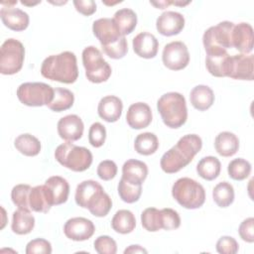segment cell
I'll return each instance as SVG.
<instances>
[{
  "label": "cell",
  "mask_w": 254,
  "mask_h": 254,
  "mask_svg": "<svg viewBox=\"0 0 254 254\" xmlns=\"http://www.w3.org/2000/svg\"><path fill=\"white\" fill-rule=\"evenodd\" d=\"M202 147L201 138L196 134L183 136L178 143L161 158L160 166L167 174H174L188 166Z\"/></svg>",
  "instance_id": "obj_1"
},
{
  "label": "cell",
  "mask_w": 254,
  "mask_h": 254,
  "mask_svg": "<svg viewBox=\"0 0 254 254\" xmlns=\"http://www.w3.org/2000/svg\"><path fill=\"white\" fill-rule=\"evenodd\" d=\"M74 198L77 205L87 208L97 217L107 215L112 207L110 196L104 191L102 186L93 180H86L77 185Z\"/></svg>",
  "instance_id": "obj_2"
},
{
  "label": "cell",
  "mask_w": 254,
  "mask_h": 254,
  "mask_svg": "<svg viewBox=\"0 0 254 254\" xmlns=\"http://www.w3.org/2000/svg\"><path fill=\"white\" fill-rule=\"evenodd\" d=\"M44 77L62 83H73L78 76L76 57L71 52H63L46 58L41 66Z\"/></svg>",
  "instance_id": "obj_3"
},
{
  "label": "cell",
  "mask_w": 254,
  "mask_h": 254,
  "mask_svg": "<svg viewBox=\"0 0 254 254\" xmlns=\"http://www.w3.org/2000/svg\"><path fill=\"white\" fill-rule=\"evenodd\" d=\"M157 108L167 127L180 128L188 119L186 98L179 92L163 94L157 101Z\"/></svg>",
  "instance_id": "obj_4"
},
{
  "label": "cell",
  "mask_w": 254,
  "mask_h": 254,
  "mask_svg": "<svg viewBox=\"0 0 254 254\" xmlns=\"http://www.w3.org/2000/svg\"><path fill=\"white\" fill-rule=\"evenodd\" d=\"M55 158L62 166L73 172H83L92 163V154L87 148L76 146L68 141L57 147Z\"/></svg>",
  "instance_id": "obj_5"
},
{
  "label": "cell",
  "mask_w": 254,
  "mask_h": 254,
  "mask_svg": "<svg viewBox=\"0 0 254 254\" xmlns=\"http://www.w3.org/2000/svg\"><path fill=\"white\" fill-rule=\"evenodd\" d=\"M172 194L179 204L188 209L198 208L205 200L203 187L190 178L177 180L173 185Z\"/></svg>",
  "instance_id": "obj_6"
},
{
  "label": "cell",
  "mask_w": 254,
  "mask_h": 254,
  "mask_svg": "<svg viewBox=\"0 0 254 254\" xmlns=\"http://www.w3.org/2000/svg\"><path fill=\"white\" fill-rule=\"evenodd\" d=\"M233 28L234 24L229 21H223L208 28L202 37L206 55L226 52L227 49L232 48Z\"/></svg>",
  "instance_id": "obj_7"
},
{
  "label": "cell",
  "mask_w": 254,
  "mask_h": 254,
  "mask_svg": "<svg viewBox=\"0 0 254 254\" xmlns=\"http://www.w3.org/2000/svg\"><path fill=\"white\" fill-rule=\"evenodd\" d=\"M82 64L85 76L90 82L100 83L106 81L111 75V66L103 59L101 52L93 46H88L82 51Z\"/></svg>",
  "instance_id": "obj_8"
},
{
  "label": "cell",
  "mask_w": 254,
  "mask_h": 254,
  "mask_svg": "<svg viewBox=\"0 0 254 254\" xmlns=\"http://www.w3.org/2000/svg\"><path fill=\"white\" fill-rule=\"evenodd\" d=\"M55 89L44 82H25L17 88L18 99L27 106L49 105L54 99Z\"/></svg>",
  "instance_id": "obj_9"
},
{
  "label": "cell",
  "mask_w": 254,
  "mask_h": 254,
  "mask_svg": "<svg viewBox=\"0 0 254 254\" xmlns=\"http://www.w3.org/2000/svg\"><path fill=\"white\" fill-rule=\"evenodd\" d=\"M25 48L15 39H7L0 49V72L2 74H15L23 66Z\"/></svg>",
  "instance_id": "obj_10"
},
{
  "label": "cell",
  "mask_w": 254,
  "mask_h": 254,
  "mask_svg": "<svg viewBox=\"0 0 254 254\" xmlns=\"http://www.w3.org/2000/svg\"><path fill=\"white\" fill-rule=\"evenodd\" d=\"M162 60L165 66L172 70H181L190 63L189 50L185 43L174 41L164 47Z\"/></svg>",
  "instance_id": "obj_11"
},
{
  "label": "cell",
  "mask_w": 254,
  "mask_h": 254,
  "mask_svg": "<svg viewBox=\"0 0 254 254\" xmlns=\"http://www.w3.org/2000/svg\"><path fill=\"white\" fill-rule=\"evenodd\" d=\"M95 231L93 222L84 217L69 218L64 226V235L73 241H84L89 239Z\"/></svg>",
  "instance_id": "obj_12"
},
{
  "label": "cell",
  "mask_w": 254,
  "mask_h": 254,
  "mask_svg": "<svg viewBox=\"0 0 254 254\" xmlns=\"http://www.w3.org/2000/svg\"><path fill=\"white\" fill-rule=\"evenodd\" d=\"M92 32L100 42L101 47L110 46L124 37L120 34L113 19L110 18H100L95 20L92 25Z\"/></svg>",
  "instance_id": "obj_13"
},
{
  "label": "cell",
  "mask_w": 254,
  "mask_h": 254,
  "mask_svg": "<svg viewBox=\"0 0 254 254\" xmlns=\"http://www.w3.org/2000/svg\"><path fill=\"white\" fill-rule=\"evenodd\" d=\"M254 56L239 54L230 57L228 77L233 79L252 80L253 79Z\"/></svg>",
  "instance_id": "obj_14"
},
{
  "label": "cell",
  "mask_w": 254,
  "mask_h": 254,
  "mask_svg": "<svg viewBox=\"0 0 254 254\" xmlns=\"http://www.w3.org/2000/svg\"><path fill=\"white\" fill-rule=\"evenodd\" d=\"M185 27V17L175 11L162 13L156 21V28L163 36H175L182 32Z\"/></svg>",
  "instance_id": "obj_15"
},
{
  "label": "cell",
  "mask_w": 254,
  "mask_h": 254,
  "mask_svg": "<svg viewBox=\"0 0 254 254\" xmlns=\"http://www.w3.org/2000/svg\"><path fill=\"white\" fill-rule=\"evenodd\" d=\"M57 127L60 137L68 142L80 139L84 130L81 118L75 114H69L61 118Z\"/></svg>",
  "instance_id": "obj_16"
},
{
  "label": "cell",
  "mask_w": 254,
  "mask_h": 254,
  "mask_svg": "<svg viewBox=\"0 0 254 254\" xmlns=\"http://www.w3.org/2000/svg\"><path fill=\"white\" fill-rule=\"evenodd\" d=\"M127 124L133 129H143L152 122V110L145 102H136L129 106L126 114Z\"/></svg>",
  "instance_id": "obj_17"
},
{
  "label": "cell",
  "mask_w": 254,
  "mask_h": 254,
  "mask_svg": "<svg viewBox=\"0 0 254 254\" xmlns=\"http://www.w3.org/2000/svg\"><path fill=\"white\" fill-rule=\"evenodd\" d=\"M45 188L52 205L63 204L67 200L69 193V185L67 181L63 177H50L45 182Z\"/></svg>",
  "instance_id": "obj_18"
},
{
  "label": "cell",
  "mask_w": 254,
  "mask_h": 254,
  "mask_svg": "<svg viewBox=\"0 0 254 254\" xmlns=\"http://www.w3.org/2000/svg\"><path fill=\"white\" fill-rule=\"evenodd\" d=\"M0 17L3 24L13 31H24L29 26V15L23 10L13 6H2Z\"/></svg>",
  "instance_id": "obj_19"
},
{
  "label": "cell",
  "mask_w": 254,
  "mask_h": 254,
  "mask_svg": "<svg viewBox=\"0 0 254 254\" xmlns=\"http://www.w3.org/2000/svg\"><path fill=\"white\" fill-rule=\"evenodd\" d=\"M253 28L248 23H239L234 25L232 31V47L241 54H249L253 50Z\"/></svg>",
  "instance_id": "obj_20"
},
{
  "label": "cell",
  "mask_w": 254,
  "mask_h": 254,
  "mask_svg": "<svg viewBox=\"0 0 254 254\" xmlns=\"http://www.w3.org/2000/svg\"><path fill=\"white\" fill-rule=\"evenodd\" d=\"M133 50L137 56L143 59H153L157 56L159 42L157 38L148 32L139 33L132 42Z\"/></svg>",
  "instance_id": "obj_21"
},
{
  "label": "cell",
  "mask_w": 254,
  "mask_h": 254,
  "mask_svg": "<svg viewBox=\"0 0 254 254\" xmlns=\"http://www.w3.org/2000/svg\"><path fill=\"white\" fill-rule=\"evenodd\" d=\"M123 103L121 99L115 95H107L100 99L97 112L100 118L106 122H116L122 114Z\"/></svg>",
  "instance_id": "obj_22"
},
{
  "label": "cell",
  "mask_w": 254,
  "mask_h": 254,
  "mask_svg": "<svg viewBox=\"0 0 254 254\" xmlns=\"http://www.w3.org/2000/svg\"><path fill=\"white\" fill-rule=\"evenodd\" d=\"M148 175L147 165L139 160L130 159L122 167V179L133 185H142Z\"/></svg>",
  "instance_id": "obj_23"
},
{
  "label": "cell",
  "mask_w": 254,
  "mask_h": 254,
  "mask_svg": "<svg viewBox=\"0 0 254 254\" xmlns=\"http://www.w3.org/2000/svg\"><path fill=\"white\" fill-rule=\"evenodd\" d=\"M230 57L227 52L206 55L205 66L208 72L216 77L228 76Z\"/></svg>",
  "instance_id": "obj_24"
},
{
  "label": "cell",
  "mask_w": 254,
  "mask_h": 254,
  "mask_svg": "<svg viewBox=\"0 0 254 254\" xmlns=\"http://www.w3.org/2000/svg\"><path fill=\"white\" fill-rule=\"evenodd\" d=\"M190 100L195 109L204 111L213 104L214 93L209 86L199 84L191 89L190 93Z\"/></svg>",
  "instance_id": "obj_25"
},
{
  "label": "cell",
  "mask_w": 254,
  "mask_h": 254,
  "mask_svg": "<svg viewBox=\"0 0 254 254\" xmlns=\"http://www.w3.org/2000/svg\"><path fill=\"white\" fill-rule=\"evenodd\" d=\"M214 148L222 157H230L236 154L239 149V139L231 132H220L214 140Z\"/></svg>",
  "instance_id": "obj_26"
},
{
  "label": "cell",
  "mask_w": 254,
  "mask_h": 254,
  "mask_svg": "<svg viewBox=\"0 0 254 254\" xmlns=\"http://www.w3.org/2000/svg\"><path fill=\"white\" fill-rule=\"evenodd\" d=\"M35 226V217L30 210L18 208L13 212L12 231L19 235L30 233Z\"/></svg>",
  "instance_id": "obj_27"
},
{
  "label": "cell",
  "mask_w": 254,
  "mask_h": 254,
  "mask_svg": "<svg viewBox=\"0 0 254 254\" xmlns=\"http://www.w3.org/2000/svg\"><path fill=\"white\" fill-rule=\"evenodd\" d=\"M112 19L120 34L124 37L131 34L137 25V15L132 9L129 8L119 9L115 12Z\"/></svg>",
  "instance_id": "obj_28"
},
{
  "label": "cell",
  "mask_w": 254,
  "mask_h": 254,
  "mask_svg": "<svg viewBox=\"0 0 254 254\" xmlns=\"http://www.w3.org/2000/svg\"><path fill=\"white\" fill-rule=\"evenodd\" d=\"M29 203H30L31 210L36 212L46 213L51 209L53 205L50 201L45 185L36 186L32 188L30 191Z\"/></svg>",
  "instance_id": "obj_29"
},
{
  "label": "cell",
  "mask_w": 254,
  "mask_h": 254,
  "mask_svg": "<svg viewBox=\"0 0 254 254\" xmlns=\"http://www.w3.org/2000/svg\"><path fill=\"white\" fill-rule=\"evenodd\" d=\"M111 226L113 230L118 233H131L136 227V218L132 211L128 209H120L114 214L111 220Z\"/></svg>",
  "instance_id": "obj_30"
},
{
  "label": "cell",
  "mask_w": 254,
  "mask_h": 254,
  "mask_svg": "<svg viewBox=\"0 0 254 254\" xmlns=\"http://www.w3.org/2000/svg\"><path fill=\"white\" fill-rule=\"evenodd\" d=\"M221 170V164L216 157L207 156L200 159L196 165V172L202 179L212 181L216 179Z\"/></svg>",
  "instance_id": "obj_31"
},
{
  "label": "cell",
  "mask_w": 254,
  "mask_h": 254,
  "mask_svg": "<svg viewBox=\"0 0 254 254\" xmlns=\"http://www.w3.org/2000/svg\"><path fill=\"white\" fill-rule=\"evenodd\" d=\"M15 148L23 155L28 157L37 156L41 151V143L31 134H21L14 141Z\"/></svg>",
  "instance_id": "obj_32"
},
{
  "label": "cell",
  "mask_w": 254,
  "mask_h": 254,
  "mask_svg": "<svg viewBox=\"0 0 254 254\" xmlns=\"http://www.w3.org/2000/svg\"><path fill=\"white\" fill-rule=\"evenodd\" d=\"M135 151L144 156L154 154L159 148V141L157 136L151 132H145L139 134L134 142Z\"/></svg>",
  "instance_id": "obj_33"
},
{
  "label": "cell",
  "mask_w": 254,
  "mask_h": 254,
  "mask_svg": "<svg viewBox=\"0 0 254 254\" xmlns=\"http://www.w3.org/2000/svg\"><path fill=\"white\" fill-rule=\"evenodd\" d=\"M74 101L73 93L63 87H56L53 101L48 105V107L56 112H62L70 108Z\"/></svg>",
  "instance_id": "obj_34"
},
{
  "label": "cell",
  "mask_w": 254,
  "mask_h": 254,
  "mask_svg": "<svg viewBox=\"0 0 254 254\" xmlns=\"http://www.w3.org/2000/svg\"><path fill=\"white\" fill-rule=\"evenodd\" d=\"M212 197L219 207L229 206L234 200V189L232 185L228 182L218 183L212 190Z\"/></svg>",
  "instance_id": "obj_35"
},
{
  "label": "cell",
  "mask_w": 254,
  "mask_h": 254,
  "mask_svg": "<svg viewBox=\"0 0 254 254\" xmlns=\"http://www.w3.org/2000/svg\"><path fill=\"white\" fill-rule=\"evenodd\" d=\"M117 190L118 194L123 201L127 203H133L136 202L141 196L142 185H133L121 178Z\"/></svg>",
  "instance_id": "obj_36"
},
{
  "label": "cell",
  "mask_w": 254,
  "mask_h": 254,
  "mask_svg": "<svg viewBox=\"0 0 254 254\" xmlns=\"http://www.w3.org/2000/svg\"><path fill=\"white\" fill-rule=\"evenodd\" d=\"M228 176L235 181H243L251 173V164L242 158L232 160L227 167Z\"/></svg>",
  "instance_id": "obj_37"
},
{
  "label": "cell",
  "mask_w": 254,
  "mask_h": 254,
  "mask_svg": "<svg viewBox=\"0 0 254 254\" xmlns=\"http://www.w3.org/2000/svg\"><path fill=\"white\" fill-rule=\"evenodd\" d=\"M32 187L29 185L20 184L15 186L11 190V198L13 203L18 206V208H23L31 211L29 197Z\"/></svg>",
  "instance_id": "obj_38"
},
{
  "label": "cell",
  "mask_w": 254,
  "mask_h": 254,
  "mask_svg": "<svg viewBox=\"0 0 254 254\" xmlns=\"http://www.w3.org/2000/svg\"><path fill=\"white\" fill-rule=\"evenodd\" d=\"M141 223L142 226L150 232H156L162 229L160 223V210L156 207L146 208L141 213Z\"/></svg>",
  "instance_id": "obj_39"
},
{
  "label": "cell",
  "mask_w": 254,
  "mask_h": 254,
  "mask_svg": "<svg viewBox=\"0 0 254 254\" xmlns=\"http://www.w3.org/2000/svg\"><path fill=\"white\" fill-rule=\"evenodd\" d=\"M160 223L162 229H177L181 225V217L176 210L172 208H163L160 210Z\"/></svg>",
  "instance_id": "obj_40"
},
{
  "label": "cell",
  "mask_w": 254,
  "mask_h": 254,
  "mask_svg": "<svg viewBox=\"0 0 254 254\" xmlns=\"http://www.w3.org/2000/svg\"><path fill=\"white\" fill-rule=\"evenodd\" d=\"M106 139V129L105 127L99 123H93L88 131V141L92 147L99 148L101 147Z\"/></svg>",
  "instance_id": "obj_41"
},
{
  "label": "cell",
  "mask_w": 254,
  "mask_h": 254,
  "mask_svg": "<svg viewBox=\"0 0 254 254\" xmlns=\"http://www.w3.org/2000/svg\"><path fill=\"white\" fill-rule=\"evenodd\" d=\"M94 250L99 254H115L117 251V244L113 238L108 235L98 236L94 242Z\"/></svg>",
  "instance_id": "obj_42"
},
{
  "label": "cell",
  "mask_w": 254,
  "mask_h": 254,
  "mask_svg": "<svg viewBox=\"0 0 254 254\" xmlns=\"http://www.w3.org/2000/svg\"><path fill=\"white\" fill-rule=\"evenodd\" d=\"M102 50L111 59H114V60L122 59L123 57H125V55L128 52L127 40L125 37H122L116 43L107 47H102Z\"/></svg>",
  "instance_id": "obj_43"
},
{
  "label": "cell",
  "mask_w": 254,
  "mask_h": 254,
  "mask_svg": "<svg viewBox=\"0 0 254 254\" xmlns=\"http://www.w3.org/2000/svg\"><path fill=\"white\" fill-rule=\"evenodd\" d=\"M27 254H50L52 253L51 243L44 238L31 240L26 246Z\"/></svg>",
  "instance_id": "obj_44"
},
{
  "label": "cell",
  "mask_w": 254,
  "mask_h": 254,
  "mask_svg": "<svg viewBox=\"0 0 254 254\" xmlns=\"http://www.w3.org/2000/svg\"><path fill=\"white\" fill-rule=\"evenodd\" d=\"M117 174V166L111 160H104L97 166V176L103 181H110Z\"/></svg>",
  "instance_id": "obj_45"
},
{
  "label": "cell",
  "mask_w": 254,
  "mask_h": 254,
  "mask_svg": "<svg viewBox=\"0 0 254 254\" xmlns=\"http://www.w3.org/2000/svg\"><path fill=\"white\" fill-rule=\"evenodd\" d=\"M238 248L237 241L231 236H222L216 242V251L220 254H235Z\"/></svg>",
  "instance_id": "obj_46"
},
{
  "label": "cell",
  "mask_w": 254,
  "mask_h": 254,
  "mask_svg": "<svg viewBox=\"0 0 254 254\" xmlns=\"http://www.w3.org/2000/svg\"><path fill=\"white\" fill-rule=\"evenodd\" d=\"M254 218L248 217L244 219L238 228V233L242 240L252 243L254 241Z\"/></svg>",
  "instance_id": "obj_47"
},
{
  "label": "cell",
  "mask_w": 254,
  "mask_h": 254,
  "mask_svg": "<svg viewBox=\"0 0 254 254\" xmlns=\"http://www.w3.org/2000/svg\"><path fill=\"white\" fill-rule=\"evenodd\" d=\"M73 5L76 11L84 16H90L96 11V4L93 0H74Z\"/></svg>",
  "instance_id": "obj_48"
},
{
  "label": "cell",
  "mask_w": 254,
  "mask_h": 254,
  "mask_svg": "<svg viewBox=\"0 0 254 254\" xmlns=\"http://www.w3.org/2000/svg\"><path fill=\"white\" fill-rule=\"evenodd\" d=\"M124 253H131V254H136V253H147V250L140 245H130L128 248L124 250Z\"/></svg>",
  "instance_id": "obj_49"
},
{
  "label": "cell",
  "mask_w": 254,
  "mask_h": 254,
  "mask_svg": "<svg viewBox=\"0 0 254 254\" xmlns=\"http://www.w3.org/2000/svg\"><path fill=\"white\" fill-rule=\"evenodd\" d=\"M152 5L156 6L158 9H165L167 8L169 5H171V1H159V2H155V1H151L150 2Z\"/></svg>",
  "instance_id": "obj_50"
},
{
  "label": "cell",
  "mask_w": 254,
  "mask_h": 254,
  "mask_svg": "<svg viewBox=\"0 0 254 254\" xmlns=\"http://www.w3.org/2000/svg\"><path fill=\"white\" fill-rule=\"evenodd\" d=\"M190 1H186V2H182V1H171V4L176 5V6H186L188 4H190Z\"/></svg>",
  "instance_id": "obj_51"
},
{
  "label": "cell",
  "mask_w": 254,
  "mask_h": 254,
  "mask_svg": "<svg viewBox=\"0 0 254 254\" xmlns=\"http://www.w3.org/2000/svg\"><path fill=\"white\" fill-rule=\"evenodd\" d=\"M41 1H38V2H35V3H28V2H25V1H21V3L23 5H36V4H39Z\"/></svg>",
  "instance_id": "obj_52"
}]
</instances>
